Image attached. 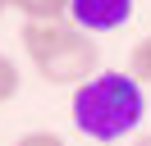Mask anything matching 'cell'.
I'll return each instance as SVG.
<instances>
[{
  "mask_svg": "<svg viewBox=\"0 0 151 146\" xmlns=\"http://www.w3.org/2000/svg\"><path fill=\"white\" fill-rule=\"evenodd\" d=\"M142 114H147L142 82H133L119 69L96 73L92 82H83L73 91V128L83 137H92V142H101V146H114L119 137L137 132Z\"/></svg>",
  "mask_w": 151,
  "mask_h": 146,
  "instance_id": "6da1fadb",
  "label": "cell"
},
{
  "mask_svg": "<svg viewBox=\"0 0 151 146\" xmlns=\"http://www.w3.org/2000/svg\"><path fill=\"white\" fill-rule=\"evenodd\" d=\"M133 18V0H73L69 5V23L83 27L87 36L96 32H114Z\"/></svg>",
  "mask_w": 151,
  "mask_h": 146,
  "instance_id": "3957f363",
  "label": "cell"
},
{
  "mask_svg": "<svg viewBox=\"0 0 151 146\" xmlns=\"http://www.w3.org/2000/svg\"><path fill=\"white\" fill-rule=\"evenodd\" d=\"M133 146H151V132H142V137H137V142H133Z\"/></svg>",
  "mask_w": 151,
  "mask_h": 146,
  "instance_id": "ba28073f",
  "label": "cell"
},
{
  "mask_svg": "<svg viewBox=\"0 0 151 146\" xmlns=\"http://www.w3.org/2000/svg\"><path fill=\"white\" fill-rule=\"evenodd\" d=\"M14 146H64V137H60V132H46V128H37V132H23Z\"/></svg>",
  "mask_w": 151,
  "mask_h": 146,
  "instance_id": "52a82bcc",
  "label": "cell"
},
{
  "mask_svg": "<svg viewBox=\"0 0 151 146\" xmlns=\"http://www.w3.org/2000/svg\"><path fill=\"white\" fill-rule=\"evenodd\" d=\"M128 78L142 82V87H151V32L128 50Z\"/></svg>",
  "mask_w": 151,
  "mask_h": 146,
  "instance_id": "5b68a950",
  "label": "cell"
},
{
  "mask_svg": "<svg viewBox=\"0 0 151 146\" xmlns=\"http://www.w3.org/2000/svg\"><path fill=\"white\" fill-rule=\"evenodd\" d=\"M23 50L46 82L83 87L101 73V46L73 23H23Z\"/></svg>",
  "mask_w": 151,
  "mask_h": 146,
  "instance_id": "7a4b0ae2",
  "label": "cell"
},
{
  "mask_svg": "<svg viewBox=\"0 0 151 146\" xmlns=\"http://www.w3.org/2000/svg\"><path fill=\"white\" fill-rule=\"evenodd\" d=\"M9 5H19V0H0V9H9Z\"/></svg>",
  "mask_w": 151,
  "mask_h": 146,
  "instance_id": "9c48e42d",
  "label": "cell"
},
{
  "mask_svg": "<svg viewBox=\"0 0 151 146\" xmlns=\"http://www.w3.org/2000/svg\"><path fill=\"white\" fill-rule=\"evenodd\" d=\"M19 87H23V78H19V64H14L9 55H0V105L19 96Z\"/></svg>",
  "mask_w": 151,
  "mask_h": 146,
  "instance_id": "8992f818",
  "label": "cell"
},
{
  "mask_svg": "<svg viewBox=\"0 0 151 146\" xmlns=\"http://www.w3.org/2000/svg\"><path fill=\"white\" fill-rule=\"evenodd\" d=\"M73 0H19L14 9H23L28 23H64Z\"/></svg>",
  "mask_w": 151,
  "mask_h": 146,
  "instance_id": "277c9868",
  "label": "cell"
}]
</instances>
